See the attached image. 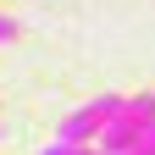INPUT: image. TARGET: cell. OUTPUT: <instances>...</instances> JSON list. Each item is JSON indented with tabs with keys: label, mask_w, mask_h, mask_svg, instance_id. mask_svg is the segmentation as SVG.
Instances as JSON below:
<instances>
[{
	"label": "cell",
	"mask_w": 155,
	"mask_h": 155,
	"mask_svg": "<svg viewBox=\"0 0 155 155\" xmlns=\"http://www.w3.org/2000/svg\"><path fill=\"white\" fill-rule=\"evenodd\" d=\"M17 39V17H0V45H11Z\"/></svg>",
	"instance_id": "obj_6"
},
{
	"label": "cell",
	"mask_w": 155,
	"mask_h": 155,
	"mask_svg": "<svg viewBox=\"0 0 155 155\" xmlns=\"http://www.w3.org/2000/svg\"><path fill=\"white\" fill-rule=\"evenodd\" d=\"M122 111V94H100V100H89V105H78L67 122H61V139L67 144H94V133H100L105 116Z\"/></svg>",
	"instance_id": "obj_1"
},
{
	"label": "cell",
	"mask_w": 155,
	"mask_h": 155,
	"mask_svg": "<svg viewBox=\"0 0 155 155\" xmlns=\"http://www.w3.org/2000/svg\"><path fill=\"white\" fill-rule=\"evenodd\" d=\"M116 116H133V122H150L155 116V89H144V94H133V100H122V111Z\"/></svg>",
	"instance_id": "obj_3"
},
{
	"label": "cell",
	"mask_w": 155,
	"mask_h": 155,
	"mask_svg": "<svg viewBox=\"0 0 155 155\" xmlns=\"http://www.w3.org/2000/svg\"><path fill=\"white\" fill-rule=\"evenodd\" d=\"M127 155H155V116L139 127V139H133V150H127Z\"/></svg>",
	"instance_id": "obj_4"
},
{
	"label": "cell",
	"mask_w": 155,
	"mask_h": 155,
	"mask_svg": "<svg viewBox=\"0 0 155 155\" xmlns=\"http://www.w3.org/2000/svg\"><path fill=\"white\" fill-rule=\"evenodd\" d=\"M45 155H100L94 144H67V139H55V144H45Z\"/></svg>",
	"instance_id": "obj_5"
},
{
	"label": "cell",
	"mask_w": 155,
	"mask_h": 155,
	"mask_svg": "<svg viewBox=\"0 0 155 155\" xmlns=\"http://www.w3.org/2000/svg\"><path fill=\"white\" fill-rule=\"evenodd\" d=\"M139 127L144 122H133V116H105L100 133H94V150H100V155H127L133 139H139Z\"/></svg>",
	"instance_id": "obj_2"
}]
</instances>
